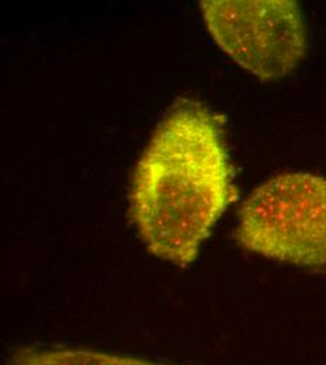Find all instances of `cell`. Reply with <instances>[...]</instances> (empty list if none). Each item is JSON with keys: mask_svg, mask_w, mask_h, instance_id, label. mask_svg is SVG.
<instances>
[{"mask_svg": "<svg viewBox=\"0 0 326 365\" xmlns=\"http://www.w3.org/2000/svg\"><path fill=\"white\" fill-rule=\"evenodd\" d=\"M231 166L217 121L187 104L156 128L137 163L130 211L153 256L190 266L233 202Z\"/></svg>", "mask_w": 326, "mask_h": 365, "instance_id": "cell-1", "label": "cell"}, {"mask_svg": "<svg viewBox=\"0 0 326 365\" xmlns=\"http://www.w3.org/2000/svg\"><path fill=\"white\" fill-rule=\"evenodd\" d=\"M7 365H170L91 349H30L17 351Z\"/></svg>", "mask_w": 326, "mask_h": 365, "instance_id": "cell-4", "label": "cell"}, {"mask_svg": "<svg viewBox=\"0 0 326 365\" xmlns=\"http://www.w3.org/2000/svg\"><path fill=\"white\" fill-rule=\"evenodd\" d=\"M203 17L215 43L263 81L291 73L307 52V31L292 0H204Z\"/></svg>", "mask_w": 326, "mask_h": 365, "instance_id": "cell-3", "label": "cell"}, {"mask_svg": "<svg viewBox=\"0 0 326 365\" xmlns=\"http://www.w3.org/2000/svg\"><path fill=\"white\" fill-rule=\"evenodd\" d=\"M253 253L312 272H326V179L284 173L243 202L235 232Z\"/></svg>", "mask_w": 326, "mask_h": 365, "instance_id": "cell-2", "label": "cell"}]
</instances>
